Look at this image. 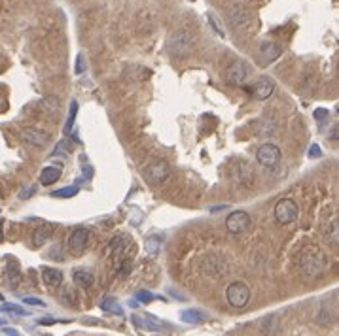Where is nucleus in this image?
Wrapping results in <instances>:
<instances>
[{"mask_svg":"<svg viewBox=\"0 0 339 336\" xmlns=\"http://www.w3.org/2000/svg\"><path fill=\"white\" fill-rule=\"evenodd\" d=\"M53 234V229H51L50 225H42V227H36L34 232H32V244H34V248H40L44 244L48 242Z\"/></svg>","mask_w":339,"mask_h":336,"instance_id":"nucleus-19","label":"nucleus"},{"mask_svg":"<svg viewBox=\"0 0 339 336\" xmlns=\"http://www.w3.org/2000/svg\"><path fill=\"white\" fill-rule=\"evenodd\" d=\"M328 257L318 246H305L297 253V268L305 278H318L328 270Z\"/></svg>","mask_w":339,"mask_h":336,"instance_id":"nucleus-1","label":"nucleus"},{"mask_svg":"<svg viewBox=\"0 0 339 336\" xmlns=\"http://www.w3.org/2000/svg\"><path fill=\"white\" fill-rule=\"evenodd\" d=\"M324 236H326V240H328V244H332L333 248H337V244H339V219H337V215H333L332 221H328V225H326V229H324Z\"/></svg>","mask_w":339,"mask_h":336,"instance_id":"nucleus-18","label":"nucleus"},{"mask_svg":"<svg viewBox=\"0 0 339 336\" xmlns=\"http://www.w3.org/2000/svg\"><path fill=\"white\" fill-rule=\"evenodd\" d=\"M4 240V232H2V221H0V242Z\"/></svg>","mask_w":339,"mask_h":336,"instance_id":"nucleus-41","label":"nucleus"},{"mask_svg":"<svg viewBox=\"0 0 339 336\" xmlns=\"http://www.w3.org/2000/svg\"><path fill=\"white\" fill-rule=\"evenodd\" d=\"M207 19H209V23L212 25V29H214V32H216L218 36H224V30L218 27V23H216V19H214V15L209 14V15H207Z\"/></svg>","mask_w":339,"mask_h":336,"instance_id":"nucleus-32","label":"nucleus"},{"mask_svg":"<svg viewBox=\"0 0 339 336\" xmlns=\"http://www.w3.org/2000/svg\"><path fill=\"white\" fill-rule=\"evenodd\" d=\"M42 281L48 287H59L63 283V272L57 270V268L42 266Z\"/></svg>","mask_w":339,"mask_h":336,"instance_id":"nucleus-16","label":"nucleus"},{"mask_svg":"<svg viewBox=\"0 0 339 336\" xmlns=\"http://www.w3.org/2000/svg\"><path fill=\"white\" fill-rule=\"evenodd\" d=\"M0 302H4V297H2V295H0Z\"/></svg>","mask_w":339,"mask_h":336,"instance_id":"nucleus-43","label":"nucleus"},{"mask_svg":"<svg viewBox=\"0 0 339 336\" xmlns=\"http://www.w3.org/2000/svg\"><path fill=\"white\" fill-rule=\"evenodd\" d=\"M34 191H36V187H29L27 191H23L21 193V199H29V195H32Z\"/></svg>","mask_w":339,"mask_h":336,"instance_id":"nucleus-37","label":"nucleus"},{"mask_svg":"<svg viewBox=\"0 0 339 336\" xmlns=\"http://www.w3.org/2000/svg\"><path fill=\"white\" fill-rule=\"evenodd\" d=\"M326 115H328L326 110H317V112H315V117H317V119H322V117H326Z\"/></svg>","mask_w":339,"mask_h":336,"instance_id":"nucleus-38","label":"nucleus"},{"mask_svg":"<svg viewBox=\"0 0 339 336\" xmlns=\"http://www.w3.org/2000/svg\"><path fill=\"white\" fill-rule=\"evenodd\" d=\"M317 321L320 323V325H324V327H330L333 321H335V312H330V306L328 304H322V308H320V312H318L317 315Z\"/></svg>","mask_w":339,"mask_h":336,"instance_id":"nucleus-22","label":"nucleus"},{"mask_svg":"<svg viewBox=\"0 0 339 336\" xmlns=\"http://www.w3.org/2000/svg\"><path fill=\"white\" fill-rule=\"evenodd\" d=\"M137 299L138 301H142V302H150V301H154L156 297H154L152 293H148V291H140V293L137 295Z\"/></svg>","mask_w":339,"mask_h":336,"instance_id":"nucleus-33","label":"nucleus"},{"mask_svg":"<svg viewBox=\"0 0 339 336\" xmlns=\"http://www.w3.org/2000/svg\"><path fill=\"white\" fill-rule=\"evenodd\" d=\"M129 272H131V261L127 259V261H123V265L120 266V274H122V276H127Z\"/></svg>","mask_w":339,"mask_h":336,"instance_id":"nucleus-35","label":"nucleus"},{"mask_svg":"<svg viewBox=\"0 0 339 336\" xmlns=\"http://www.w3.org/2000/svg\"><path fill=\"white\" fill-rule=\"evenodd\" d=\"M78 195V187H65V189H59V191H53L51 197H57V199H68V197H74Z\"/></svg>","mask_w":339,"mask_h":336,"instance_id":"nucleus-30","label":"nucleus"},{"mask_svg":"<svg viewBox=\"0 0 339 336\" xmlns=\"http://www.w3.org/2000/svg\"><path fill=\"white\" fill-rule=\"evenodd\" d=\"M40 106H42L44 112L53 114V112H57L59 110V99H55V97H48V99H44V101L40 102Z\"/></svg>","mask_w":339,"mask_h":336,"instance_id":"nucleus-27","label":"nucleus"},{"mask_svg":"<svg viewBox=\"0 0 339 336\" xmlns=\"http://www.w3.org/2000/svg\"><path fill=\"white\" fill-rule=\"evenodd\" d=\"M279 330V317L277 315H267L266 319L261 321V332L266 336L275 334Z\"/></svg>","mask_w":339,"mask_h":336,"instance_id":"nucleus-24","label":"nucleus"},{"mask_svg":"<svg viewBox=\"0 0 339 336\" xmlns=\"http://www.w3.org/2000/svg\"><path fill=\"white\" fill-rule=\"evenodd\" d=\"M161 248V238L159 236H150L148 240H146V251L150 253V255H156Z\"/></svg>","mask_w":339,"mask_h":336,"instance_id":"nucleus-28","label":"nucleus"},{"mask_svg":"<svg viewBox=\"0 0 339 336\" xmlns=\"http://www.w3.org/2000/svg\"><path fill=\"white\" fill-rule=\"evenodd\" d=\"M6 281L10 283V287H14V289H17V285L21 283V272H19V268H17V265H10L6 270Z\"/></svg>","mask_w":339,"mask_h":336,"instance_id":"nucleus-26","label":"nucleus"},{"mask_svg":"<svg viewBox=\"0 0 339 336\" xmlns=\"http://www.w3.org/2000/svg\"><path fill=\"white\" fill-rule=\"evenodd\" d=\"M8 332V336H17V332H15V330H6Z\"/></svg>","mask_w":339,"mask_h":336,"instance_id":"nucleus-42","label":"nucleus"},{"mask_svg":"<svg viewBox=\"0 0 339 336\" xmlns=\"http://www.w3.org/2000/svg\"><path fill=\"white\" fill-rule=\"evenodd\" d=\"M169 174H171V168L167 165L163 159H154L152 163H148L142 172V176L148 183L152 185H159V183H163L167 178H169Z\"/></svg>","mask_w":339,"mask_h":336,"instance_id":"nucleus-3","label":"nucleus"},{"mask_svg":"<svg viewBox=\"0 0 339 336\" xmlns=\"http://www.w3.org/2000/svg\"><path fill=\"white\" fill-rule=\"evenodd\" d=\"M180 317L184 323H194V325H197V323H203L207 319V314L201 312V310H184L180 314Z\"/></svg>","mask_w":339,"mask_h":336,"instance_id":"nucleus-21","label":"nucleus"},{"mask_svg":"<svg viewBox=\"0 0 339 336\" xmlns=\"http://www.w3.org/2000/svg\"><path fill=\"white\" fill-rule=\"evenodd\" d=\"M201 270L210 278H222L228 274V263L220 255H207L201 261Z\"/></svg>","mask_w":339,"mask_h":336,"instance_id":"nucleus-6","label":"nucleus"},{"mask_svg":"<svg viewBox=\"0 0 339 336\" xmlns=\"http://www.w3.org/2000/svg\"><path fill=\"white\" fill-rule=\"evenodd\" d=\"M282 53V47L279 43L275 42H263L260 45V51H258V57H260V63L261 65H269V63H273L277 59L281 57Z\"/></svg>","mask_w":339,"mask_h":336,"instance_id":"nucleus-12","label":"nucleus"},{"mask_svg":"<svg viewBox=\"0 0 339 336\" xmlns=\"http://www.w3.org/2000/svg\"><path fill=\"white\" fill-rule=\"evenodd\" d=\"M281 157H282L281 150L275 143H263L260 150H258V153H256L258 163L261 166H266V168H275V166L281 163Z\"/></svg>","mask_w":339,"mask_h":336,"instance_id":"nucleus-7","label":"nucleus"},{"mask_svg":"<svg viewBox=\"0 0 339 336\" xmlns=\"http://www.w3.org/2000/svg\"><path fill=\"white\" fill-rule=\"evenodd\" d=\"M250 215L246 214V212H231L228 215V219H225V229L228 232L231 234H241V232H245L248 227H250Z\"/></svg>","mask_w":339,"mask_h":336,"instance_id":"nucleus-8","label":"nucleus"},{"mask_svg":"<svg viewBox=\"0 0 339 336\" xmlns=\"http://www.w3.org/2000/svg\"><path fill=\"white\" fill-rule=\"evenodd\" d=\"M250 21H252V15H250V12H248L243 4L231 6V10H230L231 27H235V29H245V27L250 25Z\"/></svg>","mask_w":339,"mask_h":336,"instance_id":"nucleus-11","label":"nucleus"},{"mask_svg":"<svg viewBox=\"0 0 339 336\" xmlns=\"http://www.w3.org/2000/svg\"><path fill=\"white\" fill-rule=\"evenodd\" d=\"M84 70H86V65H84V55H78V59H76V74H82Z\"/></svg>","mask_w":339,"mask_h":336,"instance_id":"nucleus-34","label":"nucleus"},{"mask_svg":"<svg viewBox=\"0 0 339 336\" xmlns=\"http://www.w3.org/2000/svg\"><path fill=\"white\" fill-rule=\"evenodd\" d=\"M225 299L231 308H245L250 302V289L243 281H233L225 289Z\"/></svg>","mask_w":339,"mask_h":336,"instance_id":"nucleus-4","label":"nucleus"},{"mask_svg":"<svg viewBox=\"0 0 339 336\" xmlns=\"http://www.w3.org/2000/svg\"><path fill=\"white\" fill-rule=\"evenodd\" d=\"M309 157H320V148H318L317 143H315V146H311Z\"/></svg>","mask_w":339,"mask_h":336,"instance_id":"nucleus-36","label":"nucleus"},{"mask_svg":"<svg viewBox=\"0 0 339 336\" xmlns=\"http://www.w3.org/2000/svg\"><path fill=\"white\" fill-rule=\"evenodd\" d=\"M65 150H66V143L65 142L57 143V148H55V151H57V153H65Z\"/></svg>","mask_w":339,"mask_h":336,"instance_id":"nucleus-39","label":"nucleus"},{"mask_svg":"<svg viewBox=\"0 0 339 336\" xmlns=\"http://www.w3.org/2000/svg\"><path fill=\"white\" fill-rule=\"evenodd\" d=\"M23 140H25V142H29V143H32V146H36V148H42V146H46V143H48L50 136L46 134V132H42V130L25 129V130H23Z\"/></svg>","mask_w":339,"mask_h":336,"instance_id":"nucleus-15","label":"nucleus"},{"mask_svg":"<svg viewBox=\"0 0 339 336\" xmlns=\"http://www.w3.org/2000/svg\"><path fill=\"white\" fill-rule=\"evenodd\" d=\"M23 302H25V304H29V306H46V302L42 301V299H34V297H25V299H23Z\"/></svg>","mask_w":339,"mask_h":336,"instance_id":"nucleus-31","label":"nucleus"},{"mask_svg":"<svg viewBox=\"0 0 339 336\" xmlns=\"http://www.w3.org/2000/svg\"><path fill=\"white\" fill-rule=\"evenodd\" d=\"M101 310L114 315H123V308L120 306V302L116 301V299H110V297H106V299L101 301Z\"/></svg>","mask_w":339,"mask_h":336,"instance_id":"nucleus-23","label":"nucleus"},{"mask_svg":"<svg viewBox=\"0 0 339 336\" xmlns=\"http://www.w3.org/2000/svg\"><path fill=\"white\" fill-rule=\"evenodd\" d=\"M225 79L231 85H243L248 79V66L243 61H233L228 68H225Z\"/></svg>","mask_w":339,"mask_h":336,"instance_id":"nucleus-9","label":"nucleus"},{"mask_svg":"<svg viewBox=\"0 0 339 336\" xmlns=\"http://www.w3.org/2000/svg\"><path fill=\"white\" fill-rule=\"evenodd\" d=\"M195 43V36L188 29H180L173 32L169 38V51L174 57H186Z\"/></svg>","mask_w":339,"mask_h":336,"instance_id":"nucleus-2","label":"nucleus"},{"mask_svg":"<svg viewBox=\"0 0 339 336\" xmlns=\"http://www.w3.org/2000/svg\"><path fill=\"white\" fill-rule=\"evenodd\" d=\"M129 244H131V238L127 234H118L112 240V255H114L116 259L118 257H122L123 253H125V250L129 248Z\"/></svg>","mask_w":339,"mask_h":336,"instance_id":"nucleus-20","label":"nucleus"},{"mask_svg":"<svg viewBox=\"0 0 339 336\" xmlns=\"http://www.w3.org/2000/svg\"><path fill=\"white\" fill-rule=\"evenodd\" d=\"M72 279L78 287H89L91 283H93V274L87 270H76L74 272Z\"/></svg>","mask_w":339,"mask_h":336,"instance_id":"nucleus-25","label":"nucleus"},{"mask_svg":"<svg viewBox=\"0 0 339 336\" xmlns=\"http://www.w3.org/2000/svg\"><path fill=\"white\" fill-rule=\"evenodd\" d=\"M61 166H46L42 172H40V181H42V185H53L55 181L61 179Z\"/></svg>","mask_w":339,"mask_h":336,"instance_id":"nucleus-17","label":"nucleus"},{"mask_svg":"<svg viewBox=\"0 0 339 336\" xmlns=\"http://www.w3.org/2000/svg\"><path fill=\"white\" fill-rule=\"evenodd\" d=\"M76 114H78V102L72 101V102H70V112H68V121H66V125H65V132H66V134H68V132H70V129H72L74 119H76Z\"/></svg>","mask_w":339,"mask_h":336,"instance_id":"nucleus-29","label":"nucleus"},{"mask_svg":"<svg viewBox=\"0 0 339 336\" xmlns=\"http://www.w3.org/2000/svg\"><path fill=\"white\" fill-rule=\"evenodd\" d=\"M87 242H89V232L87 229H74L68 236V246L74 253H82V251L87 248Z\"/></svg>","mask_w":339,"mask_h":336,"instance_id":"nucleus-14","label":"nucleus"},{"mask_svg":"<svg viewBox=\"0 0 339 336\" xmlns=\"http://www.w3.org/2000/svg\"><path fill=\"white\" fill-rule=\"evenodd\" d=\"M297 212H299V208L292 199H282L275 204V219L281 225H288V223L296 221Z\"/></svg>","mask_w":339,"mask_h":336,"instance_id":"nucleus-5","label":"nucleus"},{"mask_svg":"<svg viewBox=\"0 0 339 336\" xmlns=\"http://www.w3.org/2000/svg\"><path fill=\"white\" fill-rule=\"evenodd\" d=\"M133 323L137 325L138 329L142 330H148V332H163L165 329H169V325L165 323L158 321V317H154V315H140V314H135L133 317Z\"/></svg>","mask_w":339,"mask_h":336,"instance_id":"nucleus-10","label":"nucleus"},{"mask_svg":"<svg viewBox=\"0 0 339 336\" xmlns=\"http://www.w3.org/2000/svg\"><path fill=\"white\" fill-rule=\"evenodd\" d=\"M339 132H337V125H333V129H332V140L333 142H337V138H339Z\"/></svg>","mask_w":339,"mask_h":336,"instance_id":"nucleus-40","label":"nucleus"},{"mask_svg":"<svg viewBox=\"0 0 339 336\" xmlns=\"http://www.w3.org/2000/svg\"><path fill=\"white\" fill-rule=\"evenodd\" d=\"M250 93H252L258 101H267L269 97H273L275 83L269 78H260L252 87H250Z\"/></svg>","mask_w":339,"mask_h":336,"instance_id":"nucleus-13","label":"nucleus"}]
</instances>
